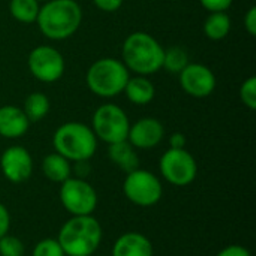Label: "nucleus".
<instances>
[{"label":"nucleus","instance_id":"f257e3e1","mask_svg":"<svg viewBox=\"0 0 256 256\" xmlns=\"http://www.w3.org/2000/svg\"><path fill=\"white\" fill-rule=\"evenodd\" d=\"M39 30L51 40H64L76 33L82 22V9L75 0H46L40 6Z\"/></svg>","mask_w":256,"mask_h":256},{"label":"nucleus","instance_id":"f03ea898","mask_svg":"<svg viewBox=\"0 0 256 256\" xmlns=\"http://www.w3.org/2000/svg\"><path fill=\"white\" fill-rule=\"evenodd\" d=\"M104 231L93 214L72 216L60 230L57 242L66 256H92L100 246Z\"/></svg>","mask_w":256,"mask_h":256},{"label":"nucleus","instance_id":"7ed1b4c3","mask_svg":"<svg viewBox=\"0 0 256 256\" xmlns=\"http://www.w3.org/2000/svg\"><path fill=\"white\" fill-rule=\"evenodd\" d=\"M164 46L156 38L146 32H135L129 34L123 44V63L129 72L148 76L162 69Z\"/></svg>","mask_w":256,"mask_h":256},{"label":"nucleus","instance_id":"20e7f679","mask_svg":"<svg viewBox=\"0 0 256 256\" xmlns=\"http://www.w3.org/2000/svg\"><path fill=\"white\" fill-rule=\"evenodd\" d=\"M52 144L56 153L69 162L90 160L98 150V138L90 126L80 122H68L62 124L54 136Z\"/></svg>","mask_w":256,"mask_h":256},{"label":"nucleus","instance_id":"39448f33","mask_svg":"<svg viewBox=\"0 0 256 256\" xmlns=\"http://www.w3.org/2000/svg\"><path fill=\"white\" fill-rule=\"evenodd\" d=\"M129 78L130 72L122 60L105 57L88 68L86 82L93 94L102 99H112L124 92Z\"/></svg>","mask_w":256,"mask_h":256},{"label":"nucleus","instance_id":"423d86ee","mask_svg":"<svg viewBox=\"0 0 256 256\" xmlns=\"http://www.w3.org/2000/svg\"><path fill=\"white\" fill-rule=\"evenodd\" d=\"M130 122L123 108L116 104L100 105L92 118V130L105 144H116L128 140Z\"/></svg>","mask_w":256,"mask_h":256},{"label":"nucleus","instance_id":"0eeeda50","mask_svg":"<svg viewBox=\"0 0 256 256\" xmlns=\"http://www.w3.org/2000/svg\"><path fill=\"white\" fill-rule=\"evenodd\" d=\"M123 192L132 204L138 207H153L160 201L164 186L156 174L138 168L126 176Z\"/></svg>","mask_w":256,"mask_h":256},{"label":"nucleus","instance_id":"6e6552de","mask_svg":"<svg viewBox=\"0 0 256 256\" xmlns=\"http://www.w3.org/2000/svg\"><path fill=\"white\" fill-rule=\"evenodd\" d=\"M159 170L162 177L177 188L192 184L198 176L196 160L186 148L166 150L159 160Z\"/></svg>","mask_w":256,"mask_h":256},{"label":"nucleus","instance_id":"1a4fd4ad","mask_svg":"<svg viewBox=\"0 0 256 256\" xmlns=\"http://www.w3.org/2000/svg\"><path fill=\"white\" fill-rule=\"evenodd\" d=\"M60 202L72 216H90L98 207L94 188L82 178H68L60 186Z\"/></svg>","mask_w":256,"mask_h":256},{"label":"nucleus","instance_id":"9d476101","mask_svg":"<svg viewBox=\"0 0 256 256\" xmlns=\"http://www.w3.org/2000/svg\"><path fill=\"white\" fill-rule=\"evenodd\" d=\"M27 64L32 75L38 81L46 84L57 82L64 75L66 69L64 57L62 52L50 45H39L33 48L28 54Z\"/></svg>","mask_w":256,"mask_h":256},{"label":"nucleus","instance_id":"9b49d317","mask_svg":"<svg viewBox=\"0 0 256 256\" xmlns=\"http://www.w3.org/2000/svg\"><path fill=\"white\" fill-rule=\"evenodd\" d=\"M178 76L182 88L192 98L204 99L216 90V75L206 64L189 63Z\"/></svg>","mask_w":256,"mask_h":256},{"label":"nucleus","instance_id":"f8f14e48","mask_svg":"<svg viewBox=\"0 0 256 256\" xmlns=\"http://www.w3.org/2000/svg\"><path fill=\"white\" fill-rule=\"evenodd\" d=\"M33 158L21 146H12L6 148L0 158V168L4 178L14 184L27 182L33 174Z\"/></svg>","mask_w":256,"mask_h":256},{"label":"nucleus","instance_id":"ddd939ff","mask_svg":"<svg viewBox=\"0 0 256 256\" xmlns=\"http://www.w3.org/2000/svg\"><path fill=\"white\" fill-rule=\"evenodd\" d=\"M165 136L164 124L153 117H144L136 123L130 124L128 141L136 150H152L158 147Z\"/></svg>","mask_w":256,"mask_h":256},{"label":"nucleus","instance_id":"4468645a","mask_svg":"<svg viewBox=\"0 0 256 256\" xmlns=\"http://www.w3.org/2000/svg\"><path fill=\"white\" fill-rule=\"evenodd\" d=\"M30 122L22 108L14 105L0 106V136L16 140L28 132Z\"/></svg>","mask_w":256,"mask_h":256},{"label":"nucleus","instance_id":"2eb2a0df","mask_svg":"<svg viewBox=\"0 0 256 256\" xmlns=\"http://www.w3.org/2000/svg\"><path fill=\"white\" fill-rule=\"evenodd\" d=\"M112 256H153V244L141 232H126L117 238Z\"/></svg>","mask_w":256,"mask_h":256},{"label":"nucleus","instance_id":"dca6fc26","mask_svg":"<svg viewBox=\"0 0 256 256\" xmlns=\"http://www.w3.org/2000/svg\"><path fill=\"white\" fill-rule=\"evenodd\" d=\"M108 158L112 164H116L126 174L140 168V158L136 154V148L128 140L116 142V144H110Z\"/></svg>","mask_w":256,"mask_h":256},{"label":"nucleus","instance_id":"f3484780","mask_svg":"<svg viewBox=\"0 0 256 256\" xmlns=\"http://www.w3.org/2000/svg\"><path fill=\"white\" fill-rule=\"evenodd\" d=\"M123 93L134 105H148L156 96V88L147 76L136 75L129 78Z\"/></svg>","mask_w":256,"mask_h":256},{"label":"nucleus","instance_id":"a211bd4d","mask_svg":"<svg viewBox=\"0 0 256 256\" xmlns=\"http://www.w3.org/2000/svg\"><path fill=\"white\" fill-rule=\"evenodd\" d=\"M42 172L50 182L62 184L72 177V165L62 154L51 153L42 160Z\"/></svg>","mask_w":256,"mask_h":256},{"label":"nucleus","instance_id":"6ab92c4d","mask_svg":"<svg viewBox=\"0 0 256 256\" xmlns=\"http://www.w3.org/2000/svg\"><path fill=\"white\" fill-rule=\"evenodd\" d=\"M50 108H51V102H50L48 96L45 93L34 92V93L28 94L27 99L24 100L22 111L27 116L30 123H38L48 116Z\"/></svg>","mask_w":256,"mask_h":256},{"label":"nucleus","instance_id":"aec40b11","mask_svg":"<svg viewBox=\"0 0 256 256\" xmlns=\"http://www.w3.org/2000/svg\"><path fill=\"white\" fill-rule=\"evenodd\" d=\"M231 32V18L226 12H212L204 22V33L212 40H222Z\"/></svg>","mask_w":256,"mask_h":256},{"label":"nucleus","instance_id":"412c9836","mask_svg":"<svg viewBox=\"0 0 256 256\" xmlns=\"http://www.w3.org/2000/svg\"><path fill=\"white\" fill-rule=\"evenodd\" d=\"M39 9L40 3L38 0H10L9 3V12L12 18L22 24L36 22Z\"/></svg>","mask_w":256,"mask_h":256},{"label":"nucleus","instance_id":"4be33fe9","mask_svg":"<svg viewBox=\"0 0 256 256\" xmlns=\"http://www.w3.org/2000/svg\"><path fill=\"white\" fill-rule=\"evenodd\" d=\"M189 64V56L182 46H171L164 52V63L162 69L170 74H180Z\"/></svg>","mask_w":256,"mask_h":256},{"label":"nucleus","instance_id":"5701e85b","mask_svg":"<svg viewBox=\"0 0 256 256\" xmlns=\"http://www.w3.org/2000/svg\"><path fill=\"white\" fill-rule=\"evenodd\" d=\"M24 254L26 248L20 238L9 234L0 238V256H24Z\"/></svg>","mask_w":256,"mask_h":256},{"label":"nucleus","instance_id":"b1692460","mask_svg":"<svg viewBox=\"0 0 256 256\" xmlns=\"http://www.w3.org/2000/svg\"><path fill=\"white\" fill-rule=\"evenodd\" d=\"M32 256H66L62 246L58 244L57 240L54 238H45L42 242H39L33 252H32Z\"/></svg>","mask_w":256,"mask_h":256},{"label":"nucleus","instance_id":"393cba45","mask_svg":"<svg viewBox=\"0 0 256 256\" xmlns=\"http://www.w3.org/2000/svg\"><path fill=\"white\" fill-rule=\"evenodd\" d=\"M240 99L242 102L249 108V110H256V78L250 76L248 78L242 87H240Z\"/></svg>","mask_w":256,"mask_h":256},{"label":"nucleus","instance_id":"a878e982","mask_svg":"<svg viewBox=\"0 0 256 256\" xmlns=\"http://www.w3.org/2000/svg\"><path fill=\"white\" fill-rule=\"evenodd\" d=\"M208 12H226L234 0H200Z\"/></svg>","mask_w":256,"mask_h":256},{"label":"nucleus","instance_id":"bb28decb","mask_svg":"<svg viewBox=\"0 0 256 256\" xmlns=\"http://www.w3.org/2000/svg\"><path fill=\"white\" fill-rule=\"evenodd\" d=\"M124 0H93L94 6L102 12H117L123 6Z\"/></svg>","mask_w":256,"mask_h":256},{"label":"nucleus","instance_id":"cd10ccee","mask_svg":"<svg viewBox=\"0 0 256 256\" xmlns=\"http://www.w3.org/2000/svg\"><path fill=\"white\" fill-rule=\"evenodd\" d=\"M10 230V214L8 208L0 202V238L9 234Z\"/></svg>","mask_w":256,"mask_h":256},{"label":"nucleus","instance_id":"c85d7f7f","mask_svg":"<svg viewBox=\"0 0 256 256\" xmlns=\"http://www.w3.org/2000/svg\"><path fill=\"white\" fill-rule=\"evenodd\" d=\"M216 256H252V254L240 244H232L222 249Z\"/></svg>","mask_w":256,"mask_h":256},{"label":"nucleus","instance_id":"c756f323","mask_svg":"<svg viewBox=\"0 0 256 256\" xmlns=\"http://www.w3.org/2000/svg\"><path fill=\"white\" fill-rule=\"evenodd\" d=\"M244 27H246V32L250 34V36H255L256 34V8L252 6L246 16H244Z\"/></svg>","mask_w":256,"mask_h":256},{"label":"nucleus","instance_id":"7c9ffc66","mask_svg":"<svg viewBox=\"0 0 256 256\" xmlns=\"http://www.w3.org/2000/svg\"><path fill=\"white\" fill-rule=\"evenodd\" d=\"M170 148H186V136L180 132H176L170 136Z\"/></svg>","mask_w":256,"mask_h":256},{"label":"nucleus","instance_id":"2f4dec72","mask_svg":"<svg viewBox=\"0 0 256 256\" xmlns=\"http://www.w3.org/2000/svg\"><path fill=\"white\" fill-rule=\"evenodd\" d=\"M75 164V168L72 171H75V174L78 176L76 178H82L86 176H88L90 172V165H88V160H81V162H74Z\"/></svg>","mask_w":256,"mask_h":256},{"label":"nucleus","instance_id":"473e14b6","mask_svg":"<svg viewBox=\"0 0 256 256\" xmlns=\"http://www.w3.org/2000/svg\"><path fill=\"white\" fill-rule=\"evenodd\" d=\"M38 2H39V3H40V2H46V0H38Z\"/></svg>","mask_w":256,"mask_h":256}]
</instances>
